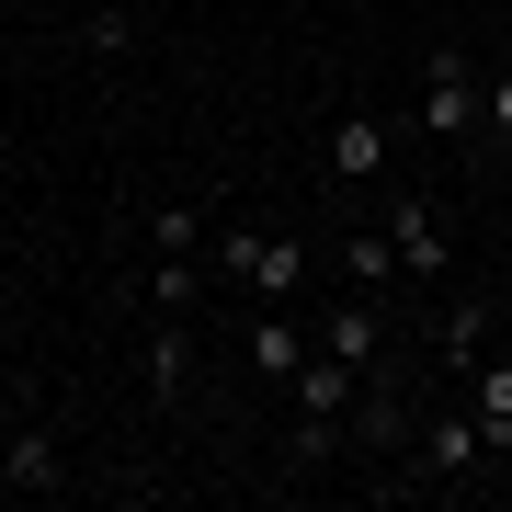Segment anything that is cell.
<instances>
[{
	"label": "cell",
	"instance_id": "1",
	"mask_svg": "<svg viewBox=\"0 0 512 512\" xmlns=\"http://www.w3.org/2000/svg\"><path fill=\"white\" fill-rule=\"evenodd\" d=\"M205 262H217L228 285H251L262 308H296V296H308V239H274V228H217V239H205Z\"/></svg>",
	"mask_w": 512,
	"mask_h": 512
},
{
	"label": "cell",
	"instance_id": "2",
	"mask_svg": "<svg viewBox=\"0 0 512 512\" xmlns=\"http://www.w3.org/2000/svg\"><path fill=\"white\" fill-rule=\"evenodd\" d=\"M467 467H490V433H478V410H444L410 433V478H387V490H467Z\"/></svg>",
	"mask_w": 512,
	"mask_h": 512
},
{
	"label": "cell",
	"instance_id": "3",
	"mask_svg": "<svg viewBox=\"0 0 512 512\" xmlns=\"http://www.w3.org/2000/svg\"><path fill=\"white\" fill-rule=\"evenodd\" d=\"M330 183H342V194H376L387 183V114H365V103L330 114Z\"/></svg>",
	"mask_w": 512,
	"mask_h": 512
},
{
	"label": "cell",
	"instance_id": "4",
	"mask_svg": "<svg viewBox=\"0 0 512 512\" xmlns=\"http://www.w3.org/2000/svg\"><path fill=\"white\" fill-rule=\"evenodd\" d=\"M319 353H342V365L353 376H376V365H399V353H387V308H376V296H330V319H319Z\"/></svg>",
	"mask_w": 512,
	"mask_h": 512
},
{
	"label": "cell",
	"instance_id": "5",
	"mask_svg": "<svg viewBox=\"0 0 512 512\" xmlns=\"http://www.w3.org/2000/svg\"><path fill=\"white\" fill-rule=\"evenodd\" d=\"M421 137H478V69L456 46H433V69H421Z\"/></svg>",
	"mask_w": 512,
	"mask_h": 512
},
{
	"label": "cell",
	"instance_id": "6",
	"mask_svg": "<svg viewBox=\"0 0 512 512\" xmlns=\"http://www.w3.org/2000/svg\"><path fill=\"white\" fill-rule=\"evenodd\" d=\"M387 239H399V274H421V285H444V274H456V239H444V217H433V205H387Z\"/></svg>",
	"mask_w": 512,
	"mask_h": 512
},
{
	"label": "cell",
	"instance_id": "7",
	"mask_svg": "<svg viewBox=\"0 0 512 512\" xmlns=\"http://www.w3.org/2000/svg\"><path fill=\"white\" fill-rule=\"evenodd\" d=\"M353 444H376V456H399V444H410V387H399V365L365 376V399H353Z\"/></svg>",
	"mask_w": 512,
	"mask_h": 512
},
{
	"label": "cell",
	"instance_id": "8",
	"mask_svg": "<svg viewBox=\"0 0 512 512\" xmlns=\"http://www.w3.org/2000/svg\"><path fill=\"white\" fill-rule=\"evenodd\" d=\"M285 399L308 410V421H353V399H365V376H353L342 353H308V365L285 376Z\"/></svg>",
	"mask_w": 512,
	"mask_h": 512
},
{
	"label": "cell",
	"instance_id": "9",
	"mask_svg": "<svg viewBox=\"0 0 512 512\" xmlns=\"http://www.w3.org/2000/svg\"><path fill=\"white\" fill-rule=\"evenodd\" d=\"M467 410H478V433H490V456H512V353H478L467 365Z\"/></svg>",
	"mask_w": 512,
	"mask_h": 512
},
{
	"label": "cell",
	"instance_id": "10",
	"mask_svg": "<svg viewBox=\"0 0 512 512\" xmlns=\"http://www.w3.org/2000/svg\"><path fill=\"white\" fill-rule=\"evenodd\" d=\"M57 478H69V456H57V433H46V421H23V433L0 444V490H57Z\"/></svg>",
	"mask_w": 512,
	"mask_h": 512
},
{
	"label": "cell",
	"instance_id": "11",
	"mask_svg": "<svg viewBox=\"0 0 512 512\" xmlns=\"http://www.w3.org/2000/svg\"><path fill=\"white\" fill-rule=\"evenodd\" d=\"M308 353H319V342H308V330H296V308H274V319L251 330V376H262V387H285L296 365H308Z\"/></svg>",
	"mask_w": 512,
	"mask_h": 512
},
{
	"label": "cell",
	"instance_id": "12",
	"mask_svg": "<svg viewBox=\"0 0 512 512\" xmlns=\"http://www.w3.org/2000/svg\"><path fill=\"white\" fill-rule=\"evenodd\" d=\"M342 285L353 296H387V285H399V239H387V228H353L342 239Z\"/></svg>",
	"mask_w": 512,
	"mask_h": 512
},
{
	"label": "cell",
	"instance_id": "13",
	"mask_svg": "<svg viewBox=\"0 0 512 512\" xmlns=\"http://www.w3.org/2000/svg\"><path fill=\"white\" fill-rule=\"evenodd\" d=\"M194 296H205V262H194V251H160V274H148V319H194Z\"/></svg>",
	"mask_w": 512,
	"mask_h": 512
},
{
	"label": "cell",
	"instance_id": "14",
	"mask_svg": "<svg viewBox=\"0 0 512 512\" xmlns=\"http://www.w3.org/2000/svg\"><path fill=\"white\" fill-rule=\"evenodd\" d=\"M194 387V342H183V319H160L148 330V399H183Z\"/></svg>",
	"mask_w": 512,
	"mask_h": 512
},
{
	"label": "cell",
	"instance_id": "15",
	"mask_svg": "<svg viewBox=\"0 0 512 512\" xmlns=\"http://www.w3.org/2000/svg\"><path fill=\"white\" fill-rule=\"evenodd\" d=\"M478 342H490V296H456V308H444V376H467Z\"/></svg>",
	"mask_w": 512,
	"mask_h": 512
},
{
	"label": "cell",
	"instance_id": "16",
	"mask_svg": "<svg viewBox=\"0 0 512 512\" xmlns=\"http://www.w3.org/2000/svg\"><path fill=\"white\" fill-rule=\"evenodd\" d=\"M330 456H342V421H308V410H296V433H285V456H274V467H285V478H319Z\"/></svg>",
	"mask_w": 512,
	"mask_h": 512
},
{
	"label": "cell",
	"instance_id": "17",
	"mask_svg": "<svg viewBox=\"0 0 512 512\" xmlns=\"http://www.w3.org/2000/svg\"><path fill=\"white\" fill-rule=\"evenodd\" d=\"M80 46H92V57H126V46H137V12H126V0H103V12H80Z\"/></svg>",
	"mask_w": 512,
	"mask_h": 512
},
{
	"label": "cell",
	"instance_id": "18",
	"mask_svg": "<svg viewBox=\"0 0 512 512\" xmlns=\"http://www.w3.org/2000/svg\"><path fill=\"white\" fill-rule=\"evenodd\" d=\"M148 239L160 251H205V205H148Z\"/></svg>",
	"mask_w": 512,
	"mask_h": 512
},
{
	"label": "cell",
	"instance_id": "19",
	"mask_svg": "<svg viewBox=\"0 0 512 512\" xmlns=\"http://www.w3.org/2000/svg\"><path fill=\"white\" fill-rule=\"evenodd\" d=\"M478 126L512 148V69H490V80H478Z\"/></svg>",
	"mask_w": 512,
	"mask_h": 512
}]
</instances>
